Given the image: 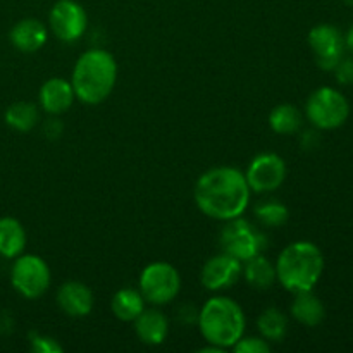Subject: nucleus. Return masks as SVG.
I'll list each match as a JSON object with an SVG mask.
<instances>
[{
    "label": "nucleus",
    "mask_w": 353,
    "mask_h": 353,
    "mask_svg": "<svg viewBox=\"0 0 353 353\" xmlns=\"http://www.w3.org/2000/svg\"><path fill=\"white\" fill-rule=\"evenodd\" d=\"M250 195L245 172L231 165L209 169L196 179L193 188V199L200 212L224 223L243 216Z\"/></svg>",
    "instance_id": "nucleus-1"
},
{
    "label": "nucleus",
    "mask_w": 353,
    "mask_h": 353,
    "mask_svg": "<svg viewBox=\"0 0 353 353\" xmlns=\"http://www.w3.org/2000/svg\"><path fill=\"white\" fill-rule=\"evenodd\" d=\"M117 81V62L107 50L90 48L76 61L71 85L79 102L99 105L109 99Z\"/></svg>",
    "instance_id": "nucleus-2"
},
{
    "label": "nucleus",
    "mask_w": 353,
    "mask_h": 353,
    "mask_svg": "<svg viewBox=\"0 0 353 353\" xmlns=\"http://www.w3.org/2000/svg\"><path fill=\"white\" fill-rule=\"evenodd\" d=\"M276 279L290 293L310 292L324 272V255L312 241H293L276 259Z\"/></svg>",
    "instance_id": "nucleus-3"
},
{
    "label": "nucleus",
    "mask_w": 353,
    "mask_h": 353,
    "mask_svg": "<svg viewBox=\"0 0 353 353\" xmlns=\"http://www.w3.org/2000/svg\"><path fill=\"white\" fill-rule=\"evenodd\" d=\"M196 326L207 343L216 347L233 348L245 334L247 317L238 302L230 296H212L196 314Z\"/></svg>",
    "instance_id": "nucleus-4"
},
{
    "label": "nucleus",
    "mask_w": 353,
    "mask_h": 353,
    "mask_svg": "<svg viewBox=\"0 0 353 353\" xmlns=\"http://www.w3.org/2000/svg\"><path fill=\"white\" fill-rule=\"evenodd\" d=\"M305 116L317 130H336L347 123L350 116L348 99L331 86L314 90L305 103Z\"/></svg>",
    "instance_id": "nucleus-5"
},
{
    "label": "nucleus",
    "mask_w": 353,
    "mask_h": 353,
    "mask_svg": "<svg viewBox=\"0 0 353 353\" xmlns=\"http://www.w3.org/2000/svg\"><path fill=\"white\" fill-rule=\"evenodd\" d=\"M219 243L223 252L233 255L240 262H247L255 255L264 254L268 248V236L250 221L236 217L226 221L219 234Z\"/></svg>",
    "instance_id": "nucleus-6"
},
{
    "label": "nucleus",
    "mask_w": 353,
    "mask_h": 353,
    "mask_svg": "<svg viewBox=\"0 0 353 353\" xmlns=\"http://www.w3.org/2000/svg\"><path fill=\"white\" fill-rule=\"evenodd\" d=\"M138 285L145 302L152 305H168L179 295L181 276L172 264L157 261L143 268Z\"/></svg>",
    "instance_id": "nucleus-7"
},
{
    "label": "nucleus",
    "mask_w": 353,
    "mask_h": 353,
    "mask_svg": "<svg viewBox=\"0 0 353 353\" xmlns=\"http://www.w3.org/2000/svg\"><path fill=\"white\" fill-rule=\"evenodd\" d=\"M12 288L28 300H37L48 292L52 272L47 262L34 254H21L10 269Z\"/></svg>",
    "instance_id": "nucleus-8"
},
{
    "label": "nucleus",
    "mask_w": 353,
    "mask_h": 353,
    "mask_svg": "<svg viewBox=\"0 0 353 353\" xmlns=\"http://www.w3.org/2000/svg\"><path fill=\"white\" fill-rule=\"evenodd\" d=\"M288 168L281 155L274 152H264L252 159L245 178L255 193H272L286 181Z\"/></svg>",
    "instance_id": "nucleus-9"
},
{
    "label": "nucleus",
    "mask_w": 353,
    "mask_h": 353,
    "mask_svg": "<svg viewBox=\"0 0 353 353\" xmlns=\"http://www.w3.org/2000/svg\"><path fill=\"white\" fill-rule=\"evenodd\" d=\"M48 26L55 38L64 43H74L85 34L88 26L85 7L76 0H57L48 14Z\"/></svg>",
    "instance_id": "nucleus-10"
},
{
    "label": "nucleus",
    "mask_w": 353,
    "mask_h": 353,
    "mask_svg": "<svg viewBox=\"0 0 353 353\" xmlns=\"http://www.w3.org/2000/svg\"><path fill=\"white\" fill-rule=\"evenodd\" d=\"M309 47L312 50L316 64L323 71H334L341 59L345 57V37L333 24H317L309 31Z\"/></svg>",
    "instance_id": "nucleus-11"
},
{
    "label": "nucleus",
    "mask_w": 353,
    "mask_h": 353,
    "mask_svg": "<svg viewBox=\"0 0 353 353\" xmlns=\"http://www.w3.org/2000/svg\"><path fill=\"white\" fill-rule=\"evenodd\" d=\"M241 274H243V262L223 252L210 257L203 264L200 281L203 288L209 292H224V290L233 288L240 281Z\"/></svg>",
    "instance_id": "nucleus-12"
},
{
    "label": "nucleus",
    "mask_w": 353,
    "mask_h": 353,
    "mask_svg": "<svg viewBox=\"0 0 353 353\" xmlns=\"http://www.w3.org/2000/svg\"><path fill=\"white\" fill-rule=\"evenodd\" d=\"M59 309L69 317H86L93 310L95 296L92 288L81 281H65L59 286L55 295Z\"/></svg>",
    "instance_id": "nucleus-13"
},
{
    "label": "nucleus",
    "mask_w": 353,
    "mask_h": 353,
    "mask_svg": "<svg viewBox=\"0 0 353 353\" xmlns=\"http://www.w3.org/2000/svg\"><path fill=\"white\" fill-rule=\"evenodd\" d=\"M74 100L76 95L71 81L64 78L47 79L38 92V102L48 116H61L68 112Z\"/></svg>",
    "instance_id": "nucleus-14"
},
{
    "label": "nucleus",
    "mask_w": 353,
    "mask_h": 353,
    "mask_svg": "<svg viewBox=\"0 0 353 353\" xmlns=\"http://www.w3.org/2000/svg\"><path fill=\"white\" fill-rule=\"evenodd\" d=\"M48 30L40 19L26 17L17 21L9 33V40L16 50L23 54H34L47 43Z\"/></svg>",
    "instance_id": "nucleus-15"
},
{
    "label": "nucleus",
    "mask_w": 353,
    "mask_h": 353,
    "mask_svg": "<svg viewBox=\"0 0 353 353\" xmlns=\"http://www.w3.org/2000/svg\"><path fill=\"white\" fill-rule=\"evenodd\" d=\"M133 323L138 340L148 347H159L169 334L168 317L157 309H145Z\"/></svg>",
    "instance_id": "nucleus-16"
},
{
    "label": "nucleus",
    "mask_w": 353,
    "mask_h": 353,
    "mask_svg": "<svg viewBox=\"0 0 353 353\" xmlns=\"http://www.w3.org/2000/svg\"><path fill=\"white\" fill-rule=\"evenodd\" d=\"M290 312H292L293 319L302 324V326L316 327L326 317V307L321 302L319 296L314 295V292L310 290V292L295 293Z\"/></svg>",
    "instance_id": "nucleus-17"
},
{
    "label": "nucleus",
    "mask_w": 353,
    "mask_h": 353,
    "mask_svg": "<svg viewBox=\"0 0 353 353\" xmlns=\"http://www.w3.org/2000/svg\"><path fill=\"white\" fill-rule=\"evenodd\" d=\"M243 264L245 268L241 276H243L250 288L264 292V290L272 288V285L278 281L276 279V265L264 254L255 255V257L248 259Z\"/></svg>",
    "instance_id": "nucleus-18"
},
{
    "label": "nucleus",
    "mask_w": 353,
    "mask_h": 353,
    "mask_svg": "<svg viewBox=\"0 0 353 353\" xmlns=\"http://www.w3.org/2000/svg\"><path fill=\"white\" fill-rule=\"evenodd\" d=\"M26 248V230L14 217H0V255L16 259Z\"/></svg>",
    "instance_id": "nucleus-19"
},
{
    "label": "nucleus",
    "mask_w": 353,
    "mask_h": 353,
    "mask_svg": "<svg viewBox=\"0 0 353 353\" xmlns=\"http://www.w3.org/2000/svg\"><path fill=\"white\" fill-rule=\"evenodd\" d=\"M145 299L140 290L121 288L114 293L110 300V309L116 319L123 323H133L138 316L145 310Z\"/></svg>",
    "instance_id": "nucleus-20"
},
{
    "label": "nucleus",
    "mask_w": 353,
    "mask_h": 353,
    "mask_svg": "<svg viewBox=\"0 0 353 353\" xmlns=\"http://www.w3.org/2000/svg\"><path fill=\"white\" fill-rule=\"evenodd\" d=\"M3 119H6L7 126L12 128L14 131L28 133L40 123V109L37 107V103L21 100V102H14L12 105L7 107Z\"/></svg>",
    "instance_id": "nucleus-21"
},
{
    "label": "nucleus",
    "mask_w": 353,
    "mask_h": 353,
    "mask_svg": "<svg viewBox=\"0 0 353 353\" xmlns=\"http://www.w3.org/2000/svg\"><path fill=\"white\" fill-rule=\"evenodd\" d=\"M303 114L293 103L276 105L269 114V126L276 134H295L302 128Z\"/></svg>",
    "instance_id": "nucleus-22"
},
{
    "label": "nucleus",
    "mask_w": 353,
    "mask_h": 353,
    "mask_svg": "<svg viewBox=\"0 0 353 353\" xmlns=\"http://www.w3.org/2000/svg\"><path fill=\"white\" fill-rule=\"evenodd\" d=\"M259 333L269 343H279L288 333V317L276 307H269L257 319Z\"/></svg>",
    "instance_id": "nucleus-23"
},
{
    "label": "nucleus",
    "mask_w": 353,
    "mask_h": 353,
    "mask_svg": "<svg viewBox=\"0 0 353 353\" xmlns=\"http://www.w3.org/2000/svg\"><path fill=\"white\" fill-rule=\"evenodd\" d=\"M254 216L262 226L265 228H281L288 223L290 210L285 203L279 200H264L259 205H255Z\"/></svg>",
    "instance_id": "nucleus-24"
},
{
    "label": "nucleus",
    "mask_w": 353,
    "mask_h": 353,
    "mask_svg": "<svg viewBox=\"0 0 353 353\" xmlns=\"http://www.w3.org/2000/svg\"><path fill=\"white\" fill-rule=\"evenodd\" d=\"M233 350L236 353H268L271 352V343L262 336H245L243 334L233 345Z\"/></svg>",
    "instance_id": "nucleus-25"
},
{
    "label": "nucleus",
    "mask_w": 353,
    "mask_h": 353,
    "mask_svg": "<svg viewBox=\"0 0 353 353\" xmlns=\"http://www.w3.org/2000/svg\"><path fill=\"white\" fill-rule=\"evenodd\" d=\"M30 343L31 350L34 353H62L64 348L59 343L55 338L47 336V334L41 333H31L30 334Z\"/></svg>",
    "instance_id": "nucleus-26"
},
{
    "label": "nucleus",
    "mask_w": 353,
    "mask_h": 353,
    "mask_svg": "<svg viewBox=\"0 0 353 353\" xmlns=\"http://www.w3.org/2000/svg\"><path fill=\"white\" fill-rule=\"evenodd\" d=\"M336 81L340 85H353V57H343L334 68Z\"/></svg>",
    "instance_id": "nucleus-27"
},
{
    "label": "nucleus",
    "mask_w": 353,
    "mask_h": 353,
    "mask_svg": "<svg viewBox=\"0 0 353 353\" xmlns=\"http://www.w3.org/2000/svg\"><path fill=\"white\" fill-rule=\"evenodd\" d=\"M43 133L47 138H59L62 133V123L57 119V116H52L50 119L45 121L43 124Z\"/></svg>",
    "instance_id": "nucleus-28"
},
{
    "label": "nucleus",
    "mask_w": 353,
    "mask_h": 353,
    "mask_svg": "<svg viewBox=\"0 0 353 353\" xmlns=\"http://www.w3.org/2000/svg\"><path fill=\"white\" fill-rule=\"evenodd\" d=\"M345 43H347L348 50H350L352 54H353V24H352V28H350V30H348L347 37H345Z\"/></svg>",
    "instance_id": "nucleus-29"
},
{
    "label": "nucleus",
    "mask_w": 353,
    "mask_h": 353,
    "mask_svg": "<svg viewBox=\"0 0 353 353\" xmlns=\"http://www.w3.org/2000/svg\"><path fill=\"white\" fill-rule=\"evenodd\" d=\"M341 2H343L345 6H348V7H353V0H341Z\"/></svg>",
    "instance_id": "nucleus-30"
}]
</instances>
